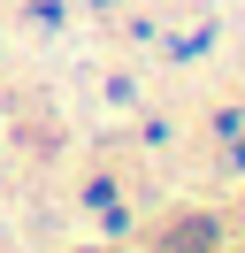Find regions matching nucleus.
I'll use <instances>...</instances> for the list:
<instances>
[{
    "instance_id": "obj_1",
    "label": "nucleus",
    "mask_w": 245,
    "mask_h": 253,
    "mask_svg": "<svg viewBox=\"0 0 245 253\" xmlns=\"http://www.w3.org/2000/svg\"><path fill=\"white\" fill-rule=\"evenodd\" d=\"M207 238H214V222H207V215H192L176 238H168V246H176V253H207Z\"/></svg>"
}]
</instances>
